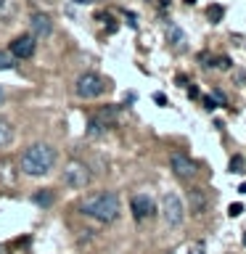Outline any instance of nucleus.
<instances>
[{"label":"nucleus","mask_w":246,"mask_h":254,"mask_svg":"<svg viewBox=\"0 0 246 254\" xmlns=\"http://www.w3.org/2000/svg\"><path fill=\"white\" fill-rule=\"evenodd\" d=\"M56 148L48 146V143H32V146L21 154L19 159V170L29 178H40V175H48L56 164Z\"/></svg>","instance_id":"nucleus-1"},{"label":"nucleus","mask_w":246,"mask_h":254,"mask_svg":"<svg viewBox=\"0 0 246 254\" xmlns=\"http://www.w3.org/2000/svg\"><path fill=\"white\" fill-rule=\"evenodd\" d=\"M79 209H82L87 217L98 220V222H114L119 214H122V204H119V196L114 190H103V193H95L90 198H85L82 204H79Z\"/></svg>","instance_id":"nucleus-2"},{"label":"nucleus","mask_w":246,"mask_h":254,"mask_svg":"<svg viewBox=\"0 0 246 254\" xmlns=\"http://www.w3.org/2000/svg\"><path fill=\"white\" fill-rule=\"evenodd\" d=\"M61 180H63V186L79 190V188H87V186H90L93 175H90V167H87L85 162H77V159H71V162H66V167H63Z\"/></svg>","instance_id":"nucleus-3"},{"label":"nucleus","mask_w":246,"mask_h":254,"mask_svg":"<svg viewBox=\"0 0 246 254\" xmlns=\"http://www.w3.org/2000/svg\"><path fill=\"white\" fill-rule=\"evenodd\" d=\"M106 87H109V82L101 74H95V71H85V74L77 77L74 93L79 95V98H98V95L106 93Z\"/></svg>","instance_id":"nucleus-4"},{"label":"nucleus","mask_w":246,"mask_h":254,"mask_svg":"<svg viewBox=\"0 0 246 254\" xmlns=\"http://www.w3.org/2000/svg\"><path fill=\"white\" fill-rule=\"evenodd\" d=\"M162 217L170 228H180L183 220H185V209H183V201L178 193H164L162 196Z\"/></svg>","instance_id":"nucleus-5"},{"label":"nucleus","mask_w":246,"mask_h":254,"mask_svg":"<svg viewBox=\"0 0 246 254\" xmlns=\"http://www.w3.org/2000/svg\"><path fill=\"white\" fill-rule=\"evenodd\" d=\"M130 206H132L135 220H146V217H154L156 214V204H154V198H151L148 193H135Z\"/></svg>","instance_id":"nucleus-6"},{"label":"nucleus","mask_w":246,"mask_h":254,"mask_svg":"<svg viewBox=\"0 0 246 254\" xmlns=\"http://www.w3.org/2000/svg\"><path fill=\"white\" fill-rule=\"evenodd\" d=\"M35 37L32 35H19V37H13L11 40V56L13 59H32L35 56Z\"/></svg>","instance_id":"nucleus-7"},{"label":"nucleus","mask_w":246,"mask_h":254,"mask_svg":"<svg viewBox=\"0 0 246 254\" xmlns=\"http://www.w3.org/2000/svg\"><path fill=\"white\" fill-rule=\"evenodd\" d=\"M170 164H172V170H175V175H178L180 180L193 178V172H196V164L190 162V156L180 154V151H175V154L170 156Z\"/></svg>","instance_id":"nucleus-8"},{"label":"nucleus","mask_w":246,"mask_h":254,"mask_svg":"<svg viewBox=\"0 0 246 254\" xmlns=\"http://www.w3.org/2000/svg\"><path fill=\"white\" fill-rule=\"evenodd\" d=\"M29 27H32V37H51V32H53V21H51V16L43 13V11H37V13H32V19H29Z\"/></svg>","instance_id":"nucleus-9"},{"label":"nucleus","mask_w":246,"mask_h":254,"mask_svg":"<svg viewBox=\"0 0 246 254\" xmlns=\"http://www.w3.org/2000/svg\"><path fill=\"white\" fill-rule=\"evenodd\" d=\"M19 13V0H0V21L11 24Z\"/></svg>","instance_id":"nucleus-10"},{"label":"nucleus","mask_w":246,"mask_h":254,"mask_svg":"<svg viewBox=\"0 0 246 254\" xmlns=\"http://www.w3.org/2000/svg\"><path fill=\"white\" fill-rule=\"evenodd\" d=\"M167 40H170V45L175 48V51H183V48H185V43H188V40H185V32H183L180 27H175V24L167 29Z\"/></svg>","instance_id":"nucleus-11"},{"label":"nucleus","mask_w":246,"mask_h":254,"mask_svg":"<svg viewBox=\"0 0 246 254\" xmlns=\"http://www.w3.org/2000/svg\"><path fill=\"white\" fill-rule=\"evenodd\" d=\"M190 212H193V214H204L206 212V196H204L201 188L190 190Z\"/></svg>","instance_id":"nucleus-12"},{"label":"nucleus","mask_w":246,"mask_h":254,"mask_svg":"<svg viewBox=\"0 0 246 254\" xmlns=\"http://www.w3.org/2000/svg\"><path fill=\"white\" fill-rule=\"evenodd\" d=\"M11 143H13V125L5 117H0V148L11 146Z\"/></svg>","instance_id":"nucleus-13"},{"label":"nucleus","mask_w":246,"mask_h":254,"mask_svg":"<svg viewBox=\"0 0 246 254\" xmlns=\"http://www.w3.org/2000/svg\"><path fill=\"white\" fill-rule=\"evenodd\" d=\"M32 201H35L37 206H51V204H53V190H51V188L37 190V193L32 196Z\"/></svg>","instance_id":"nucleus-14"},{"label":"nucleus","mask_w":246,"mask_h":254,"mask_svg":"<svg viewBox=\"0 0 246 254\" xmlns=\"http://www.w3.org/2000/svg\"><path fill=\"white\" fill-rule=\"evenodd\" d=\"M206 16H209V21H212V24H220V21H222V16H225V8H222V5H209Z\"/></svg>","instance_id":"nucleus-15"},{"label":"nucleus","mask_w":246,"mask_h":254,"mask_svg":"<svg viewBox=\"0 0 246 254\" xmlns=\"http://www.w3.org/2000/svg\"><path fill=\"white\" fill-rule=\"evenodd\" d=\"M103 132H106V127H103L101 122H98V119H90V125H87V135H93V138H98V135H103Z\"/></svg>","instance_id":"nucleus-16"},{"label":"nucleus","mask_w":246,"mask_h":254,"mask_svg":"<svg viewBox=\"0 0 246 254\" xmlns=\"http://www.w3.org/2000/svg\"><path fill=\"white\" fill-rule=\"evenodd\" d=\"M244 167H246V162H244V156H241V154H236L233 159H230V172L241 175V172H246Z\"/></svg>","instance_id":"nucleus-17"},{"label":"nucleus","mask_w":246,"mask_h":254,"mask_svg":"<svg viewBox=\"0 0 246 254\" xmlns=\"http://www.w3.org/2000/svg\"><path fill=\"white\" fill-rule=\"evenodd\" d=\"M5 69H13V56L0 51V71H5Z\"/></svg>","instance_id":"nucleus-18"},{"label":"nucleus","mask_w":246,"mask_h":254,"mask_svg":"<svg viewBox=\"0 0 246 254\" xmlns=\"http://www.w3.org/2000/svg\"><path fill=\"white\" fill-rule=\"evenodd\" d=\"M188 254H206V246H204L201 241H196V244H190V249H188Z\"/></svg>","instance_id":"nucleus-19"},{"label":"nucleus","mask_w":246,"mask_h":254,"mask_svg":"<svg viewBox=\"0 0 246 254\" xmlns=\"http://www.w3.org/2000/svg\"><path fill=\"white\" fill-rule=\"evenodd\" d=\"M32 3H35L37 8H53L56 3H59V0H32Z\"/></svg>","instance_id":"nucleus-20"},{"label":"nucleus","mask_w":246,"mask_h":254,"mask_svg":"<svg viewBox=\"0 0 246 254\" xmlns=\"http://www.w3.org/2000/svg\"><path fill=\"white\" fill-rule=\"evenodd\" d=\"M241 212H244V204H230V209H228L230 217H238Z\"/></svg>","instance_id":"nucleus-21"},{"label":"nucleus","mask_w":246,"mask_h":254,"mask_svg":"<svg viewBox=\"0 0 246 254\" xmlns=\"http://www.w3.org/2000/svg\"><path fill=\"white\" fill-rule=\"evenodd\" d=\"M214 66H217V69H230V59H225V56H222V59L214 61Z\"/></svg>","instance_id":"nucleus-22"},{"label":"nucleus","mask_w":246,"mask_h":254,"mask_svg":"<svg viewBox=\"0 0 246 254\" xmlns=\"http://www.w3.org/2000/svg\"><path fill=\"white\" fill-rule=\"evenodd\" d=\"M154 101L159 103V106H167V98H164V95H162V93H156V95H154Z\"/></svg>","instance_id":"nucleus-23"},{"label":"nucleus","mask_w":246,"mask_h":254,"mask_svg":"<svg viewBox=\"0 0 246 254\" xmlns=\"http://www.w3.org/2000/svg\"><path fill=\"white\" fill-rule=\"evenodd\" d=\"M188 95H190V98H198V87L190 85V87H188Z\"/></svg>","instance_id":"nucleus-24"},{"label":"nucleus","mask_w":246,"mask_h":254,"mask_svg":"<svg viewBox=\"0 0 246 254\" xmlns=\"http://www.w3.org/2000/svg\"><path fill=\"white\" fill-rule=\"evenodd\" d=\"M204 106H206V109H214V101H212V95H209V98H204Z\"/></svg>","instance_id":"nucleus-25"},{"label":"nucleus","mask_w":246,"mask_h":254,"mask_svg":"<svg viewBox=\"0 0 246 254\" xmlns=\"http://www.w3.org/2000/svg\"><path fill=\"white\" fill-rule=\"evenodd\" d=\"M185 3H188V5H190V3H196V0H185Z\"/></svg>","instance_id":"nucleus-26"},{"label":"nucleus","mask_w":246,"mask_h":254,"mask_svg":"<svg viewBox=\"0 0 246 254\" xmlns=\"http://www.w3.org/2000/svg\"><path fill=\"white\" fill-rule=\"evenodd\" d=\"M0 101H3V90H0Z\"/></svg>","instance_id":"nucleus-27"},{"label":"nucleus","mask_w":246,"mask_h":254,"mask_svg":"<svg viewBox=\"0 0 246 254\" xmlns=\"http://www.w3.org/2000/svg\"><path fill=\"white\" fill-rule=\"evenodd\" d=\"M244 244H246V236H244Z\"/></svg>","instance_id":"nucleus-28"}]
</instances>
